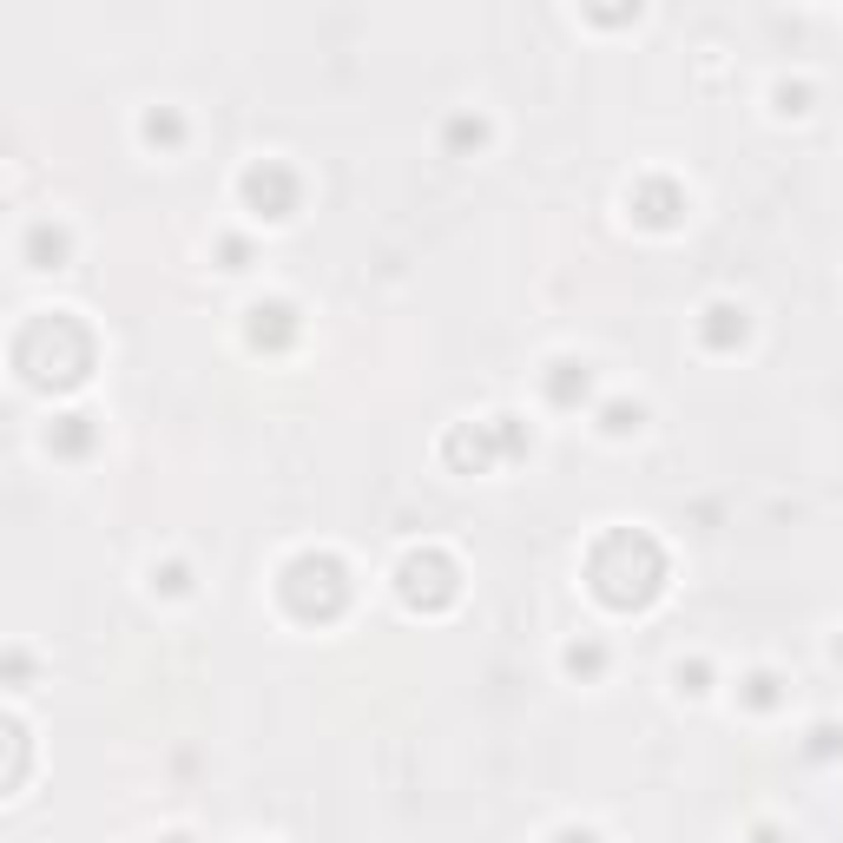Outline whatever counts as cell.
<instances>
[{
    "label": "cell",
    "mask_w": 843,
    "mask_h": 843,
    "mask_svg": "<svg viewBox=\"0 0 843 843\" xmlns=\"http://www.w3.org/2000/svg\"><path fill=\"white\" fill-rule=\"evenodd\" d=\"M244 191H251L257 205L271 198V218H290V185H284V172H277V165H264V172H251V178H244Z\"/></svg>",
    "instance_id": "obj_1"
},
{
    "label": "cell",
    "mask_w": 843,
    "mask_h": 843,
    "mask_svg": "<svg viewBox=\"0 0 843 843\" xmlns=\"http://www.w3.org/2000/svg\"><path fill=\"white\" fill-rule=\"evenodd\" d=\"M60 251H66V238L53 231V224H33V231H27V257L40 264V271H53V257H60Z\"/></svg>",
    "instance_id": "obj_2"
},
{
    "label": "cell",
    "mask_w": 843,
    "mask_h": 843,
    "mask_svg": "<svg viewBox=\"0 0 843 843\" xmlns=\"http://www.w3.org/2000/svg\"><path fill=\"white\" fill-rule=\"evenodd\" d=\"M145 139H165V145H172L178 139V119H172V112H152V119H145Z\"/></svg>",
    "instance_id": "obj_3"
}]
</instances>
